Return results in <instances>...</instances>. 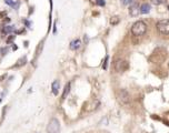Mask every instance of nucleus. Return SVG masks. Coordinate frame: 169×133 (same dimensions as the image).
<instances>
[{
    "label": "nucleus",
    "instance_id": "obj_15",
    "mask_svg": "<svg viewBox=\"0 0 169 133\" xmlns=\"http://www.w3.org/2000/svg\"><path fill=\"white\" fill-rule=\"evenodd\" d=\"M119 22V17H113L111 19H110V23L113 25H117Z\"/></svg>",
    "mask_w": 169,
    "mask_h": 133
},
{
    "label": "nucleus",
    "instance_id": "obj_2",
    "mask_svg": "<svg viewBox=\"0 0 169 133\" xmlns=\"http://www.w3.org/2000/svg\"><path fill=\"white\" fill-rule=\"evenodd\" d=\"M157 30L161 34H169V19L159 20L156 25Z\"/></svg>",
    "mask_w": 169,
    "mask_h": 133
},
{
    "label": "nucleus",
    "instance_id": "obj_12",
    "mask_svg": "<svg viewBox=\"0 0 169 133\" xmlns=\"http://www.w3.org/2000/svg\"><path fill=\"white\" fill-rule=\"evenodd\" d=\"M5 3H7V5H9V6L13 7V8H18L19 7V2H15L13 0H5Z\"/></svg>",
    "mask_w": 169,
    "mask_h": 133
},
{
    "label": "nucleus",
    "instance_id": "obj_18",
    "mask_svg": "<svg viewBox=\"0 0 169 133\" xmlns=\"http://www.w3.org/2000/svg\"><path fill=\"white\" fill-rule=\"evenodd\" d=\"M13 39H15V36H13V37H10V38H9L8 40H7V43H10V42L13 41Z\"/></svg>",
    "mask_w": 169,
    "mask_h": 133
},
{
    "label": "nucleus",
    "instance_id": "obj_6",
    "mask_svg": "<svg viewBox=\"0 0 169 133\" xmlns=\"http://www.w3.org/2000/svg\"><path fill=\"white\" fill-rule=\"evenodd\" d=\"M140 13V7L138 3H132L131 6L129 7V14L131 17H137Z\"/></svg>",
    "mask_w": 169,
    "mask_h": 133
},
{
    "label": "nucleus",
    "instance_id": "obj_14",
    "mask_svg": "<svg viewBox=\"0 0 169 133\" xmlns=\"http://www.w3.org/2000/svg\"><path fill=\"white\" fill-rule=\"evenodd\" d=\"M15 29H13V25H6L5 28H3V32H6V33H10V32H13Z\"/></svg>",
    "mask_w": 169,
    "mask_h": 133
},
{
    "label": "nucleus",
    "instance_id": "obj_19",
    "mask_svg": "<svg viewBox=\"0 0 169 133\" xmlns=\"http://www.w3.org/2000/svg\"><path fill=\"white\" fill-rule=\"evenodd\" d=\"M1 51H2V54H6V52H8V49H5V48H3V49H1Z\"/></svg>",
    "mask_w": 169,
    "mask_h": 133
},
{
    "label": "nucleus",
    "instance_id": "obj_4",
    "mask_svg": "<svg viewBox=\"0 0 169 133\" xmlns=\"http://www.w3.org/2000/svg\"><path fill=\"white\" fill-rule=\"evenodd\" d=\"M47 130H48L49 133H59V131H60V123H59V121L55 119V118L51 119L49 121L48 127H47Z\"/></svg>",
    "mask_w": 169,
    "mask_h": 133
},
{
    "label": "nucleus",
    "instance_id": "obj_16",
    "mask_svg": "<svg viewBox=\"0 0 169 133\" xmlns=\"http://www.w3.org/2000/svg\"><path fill=\"white\" fill-rule=\"evenodd\" d=\"M96 3H97L98 6H100V7H104L105 5H106L105 0H96Z\"/></svg>",
    "mask_w": 169,
    "mask_h": 133
},
{
    "label": "nucleus",
    "instance_id": "obj_17",
    "mask_svg": "<svg viewBox=\"0 0 169 133\" xmlns=\"http://www.w3.org/2000/svg\"><path fill=\"white\" fill-rule=\"evenodd\" d=\"M151 2L154 3V5H156V6H159V5H161L163 2V0H151Z\"/></svg>",
    "mask_w": 169,
    "mask_h": 133
},
{
    "label": "nucleus",
    "instance_id": "obj_20",
    "mask_svg": "<svg viewBox=\"0 0 169 133\" xmlns=\"http://www.w3.org/2000/svg\"><path fill=\"white\" fill-rule=\"evenodd\" d=\"M107 61H108V57H106V62L104 64V69H107Z\"/></svg>",
    "mask_w": 169,
    "mask_h": 133
},
{
    "label": "nucleus",
    "instance_id": "obj_3",
    "mask_svg": "<svg viewBox=\"0 0 169 133\" xmlns=\"http://www.w3.org/2000/svg\"><path fill=\"white\" fill-rule=\"evenodd\" d=\"M118 100L121 104H124V105H128V104L130 103V95H129V93H128V91H126L125 89L119 90Z\"/></svg>",
    "mask_w": 169,
    "mask_h": 133
},
{
    "label": "nucleus",
    "instance_id": "obj_21",
    "mask_svg": "<svg viewBox=\"0 0 169 133\" xmlns=\"http://www.w3.org/2000/svg\"><path fill=\"white\" fill-rule=\"evenodd\" d=\"M168 10H169V6H168Z\"/></svg>",
    "mask_w": 169,
    "mask_h": 133
},
{
    "label": "nucleus",
    "instance_id": "obj_10",
    "mask_svg": "<svg viewBox=\"0 0 169 133\" xmlns=\"http://www.w3.org/2000/svg\"><path fill=\"white\" fill-rule=\"evenodd\" d=\"M26 62H27V58L26 57L20 58L18 61H17V63L15 64V68H19V67H21V65H25Z\"/></svg>",
    "mask_w": 169,
    "mask_h": 133
},
{
    "label": "nucleus",
    "instance_id": "obj_13",
    "mask_svg": "<svg viewBox=\"0 0 169 133\" xmlns=\"http://www.w3.org/2000/svg\"><path fill=\"white\" fill-rule=\"evenodd\" d=\"M134 1H135V0H120V2H121L122 6H129V5H132Z\"/></svg>",
    "mask_w": 169,
    "mask_h": 133
},
{
    "label": "nucleus",
    "instance_id": "obj_9",
    "mask_svg": "<svg viewBox=\"0 0 169 133\" xmlns=\"http://www.w3.org/2000/svg\"><path fill=\"white\" fill-rule=\"evenodd\" d=\"M150 9H151V7L149 3H144V5L140 6V13L147 14V13L150 12Z\"/></svg>",
    "mask_w": 169,
    "mask_h": 133
},
{
    "label": "nucleus",
    "instance_id": "obj_11",
    "mask_svg": "<svg viewBox=\"0 0 169 133\" xmlns=\"http://www.w3.org/2000/svg\"><path fill=\"white\" fill-rule=\"evenodd\" d=\"M70 83H67L66 84V87H65V89H63V99H66L67 98V95L69 94V92H70Z\"/></svg>",
    "mask_w": 169,
    "mask_h": 133
},
{
    "label": "nucleus",
    "instance_id": "obj_1",
    "mask_svg": "<svg viewBox=\"0 0 169 133\" xmlns=\"http://www.w3.org/2000/svg\"><path fill=\"white\" fill-rule=\"evenodd\" d=\"M146 31H147V25L145 23L144 21H141V20L136 21L131 27V33L134 36H136V37L144 36Z\"/></svg>",
    "mask_w": 169,
    "mask_h": 133
},
{
    "label": "nucleus",
    "instance_id": "obj_22",
    "mask_svg": "<svg viewBox=\"0 0 169 133\" xmlns=\"http://www.w3.org/2000/svg\"><path fill=\"white\" fill-rule=\"evenodd\" d=\"M0 102H1V100H0Z\"/></svg>",
    "mask_w": 169,
    "mask_h": 133
},
{
    "label": "nucleus",
    "instance_id": "obj_8",
    "mask_svg": "<svg viewBox=\"0 0 169 133\" xmlns=\"http://www.w3.org/2000/svg\"><path fill=\"white\" fill-rule=\"evenodd\" d=\"M59 88H60V83L58 80H55L52 84H51V90H52V93L55 95H57L59 93Z\"/></svg>",
    "mask_w": 169,
    "mask_h": 133
},
{
    "label": "nucleus",
    "instance_id": "obj_5",
    "mask_svg": "<svg viewBox=\"0 0 169 133\" xmlns=\"http://www.w3.org/2000/svg\"><path fill=\"white\" fill-rule=\"evenodd\" d=\"M115 68L118 72H124L128 68V62L125 60H119V61H117V63L115 64Z\"/></svg>",
    "mask_w": 169,
    "mask_h": 133
},
{
    "label": "nucleus",
    "instance_id": "obj_7",
    "mask_svg": "<svg viewBox=\"0 0 169 133\" xmlns=\"http://www.w3.org/2000/svg\"><path fill=\"white\" fill-rule=\"evenodd\" d=\"M80 47H81V41L79 39H76V40L70 42V49L71 50H78Z\"/></svg>",
    "mask_w": 169,
    "mask_h": 133
}]
</instances>
